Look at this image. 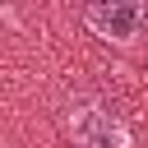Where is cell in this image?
I'll list each match as a JSON object with an SVG mask.
<instances>
[{
    "mask_svg": "<svg viewBox=\"0 0 148 148\" xmlns=\"http://www.w3.org/2000/svg\"><path fill=\"white\" fill-rule=\"evenodd\" d=\"M60 130L74 148H130V130L102 92H69L60 102Z\"/></svg>",
    "mask_w": 148,
    "mask_h": 148,
    "instance_id": "1",
    "label": "cell"
},
{
    "mask_svg": "<svg viewBox=\"0 0 148 148\" xmlns=\"http://www.w3.org/2000/svg\"><path fill=\"white\" fill-rule=\"evenodd\" d=\"M83 23L111 46H134L148 28V0H83Z\"/></svg>",
    "mask_w": 148,
    "mask_h": 148,
    "instance_id": "2",
    "label": "cell"
}]
</instances>
